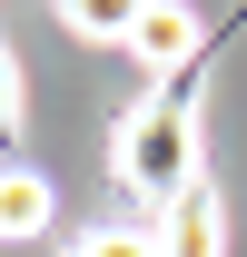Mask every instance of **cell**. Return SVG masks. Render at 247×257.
I'll use <instances>...</instances> for the list:
<instances>
[{"instance_id": "obj_7", "label": "cell", "mask_w": 247, "mask_h": 257, "mask_svg": "<svg viewBox=\"0 0 247 257\" xmlns=\"http://www.w3.org/2000/svg\"><path fill=\"white\" fill-rule=\"evenodd\" d=\"M20 128V60H10V40H0V139Z\"/></svg>"}, {"instance_id": "obj_4", "label": "cell", "mask_w": 247, "mask_h": 257, "mask_svg": "<svg viewBox=\"0 0 247 257\" xmlns=\"http://www.w3.org/2000/svg\"><path fill=\"white\" fill-rule=\"evenodd\" d=\"M50 218H60V188L40 168H0V237H40Z\"/></svg>"}, {"instance_id": "obj_1", "label": "cell", "mask_w": 247, "mask_h": 257, "mask_svg": "<svg viewBox=\"0 0 247 257\" xmlns=\"http://www.w3.org/2000/svg\"><path fill=\"white\" fill-rule=\"evenodd\" d=\"M119 178L149 198V208H168V198L198 188V109H188V89L129 109V128H119Z\"/></svg>"}, {"instance_id": "obj_2", "label": "cell", "mask_w": 247, "mask_h": 257, "mask_svg": "<svg viewBox=\"0 0 247 257\" xmlns=\"http://www.w3.org/2000/svg\"><path fill=\"white\" fill-rule=\"evenodd\" d=\"M149 237H158V257H227V208H217V188L198 178L188 198H168Z\"/></svg>"}, {"instance_id": "obj_5", "label": "cell", "mask_w": 247, "mask_h": 257, "mask_svg": "<svg viewBox=\"0 0 247 257\" xmlns=\"http://www.w3.org/2000/svg\"><path fill=\"white\" fill-rule=\"evenodd\" d=\"M50 10H60V30H69V40L129 50V30H139V10H149V0H50Z\"/></svg>"}, {"instance_id": "obj_3", "label": "cell", "mask_w": 247, "mask_h": 257, "mask_svg": "<svg viewBox=\"0 0 247 257\" xmlns=\"http://www.w3.org/2000/svg\"><path fill=\"white\" fill-rule=\"evenodd\" d=\"M129 60L188 69V60H198V10H188V0H149V10H139V30H129Z\"/></svg>"}, {"instance_id": "obj_6", "label": "cell", "mask_w": 247, "mask_h": 257, "mask_svg": "<svg viewBox=\"0 0 247 257\" xmlns=\"http://www.w3.org/2000/svg\"><path fill=\"white\" fill-rule=\"evenodd\" d=\"M69 257H158V237H149V227H89Z\"/></svg>"}]
</instances>
